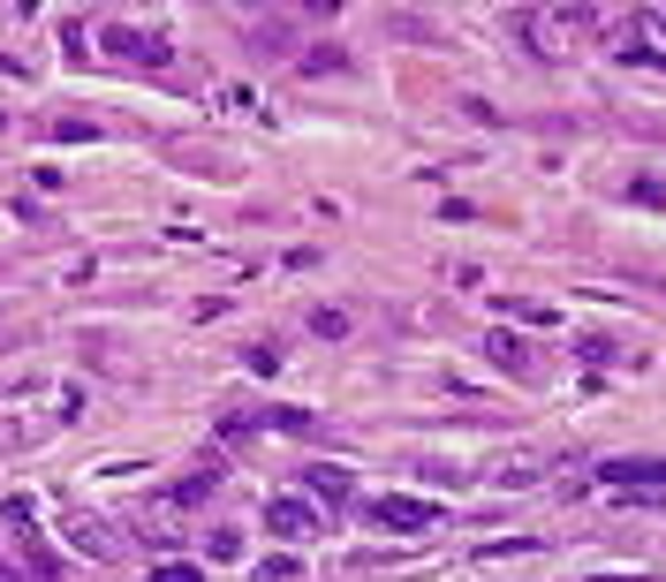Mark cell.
Listing matches in <instances>:
<instances>
[{"mask_svg": "<svg viewBox=\"0 0 666 582\" xmlns=\"http://www.w3.org/2000/svg\"><path fill=\"white\" fill-rule=\"evenodd\" d=\"M599 484H644V492H666V454H614V461H599Z\"/></svg>", "mask_w": 666, "mask_h": 582, "instance_id": "obj_4", "label": "cell"}, {"mask_svg": "<svg viewBox=\"0 0 666 582\" xmlns=\"http://www.w3.org/2000/svg\"><path fill=\"white\" fill-rule=\"evenodd\" d=\"M99 46H107L114 61H137V69H166V38H160V30H137V23H107V30H99Z\"/></svg>", "mask_w": 666, "mask_h": 582, "instance_id": "obj_2", "label": "cell"}, {"mask_svg": "<svg viewBox=\"0 0 666 582\" xmlns=\"http://www.w3.org/2000/svg\"><path fill=\"white\" fill-rule=\"evenodd\" d=\"M0 129H8V114H0Z\"/></svg>", "mask_w": 666, "mask_h": 582, "instance_id": "obj_21", "label": "cell"}, {"mask_svg": "<svg viewBox=\"0 0 666 582\" xmlns=\"http://www.w3.org/2000/svg\"><path fill=\"white\" fill-rule=\"evenodd\" d=\"M499 318H522V325H560L553 302H530V295H499Z\"/></svg>", "mask_w": 666, "mask_h": 582, "instance_id": "obj_10", "label": "cell"}, {"mask_svg": "<svg viewBox=\"0 0 666 582\" xmlns=\"http://www.w3.org/2000/svg\"><path fill=\"white\" fill-rule=\"evenodd\" d=\"M485 356H493L499 371H515V379H522V371H530V348H522V340H515V333H485Z\"/></svg>", "mask_w": 666, "mask_h": 582, "instance_id": "obj_9", "label": "cell"}, {"mask_svg": "<svg viewBox=\"0 0 666 582\" xmlns=\"http://www.w3.org/2000/svg\"><path fill=\"white\" fill-rule=\"evenodd\" d=\"M250 46L258 53H296V30L288 23H250Z\"/></svg>", "mask_w": 666, "mask_h": 582, "instance_id": "obj_12", "label": "cell"}, {"mask_svg": "<svg viewBox=\"0 0 666 582\" xmlns=\"http://www.w3.org/2000/svg\"><path fill=\"white\" fill-rule=\"evenodd\" d=\"M220 438H243V432H258V409H220V424H212Z\"/></svg>", "mask_w": 666, "mask_h": 582, "instance_id": "obj_16", "label": "cell"}, {"mask_svg": "<svg viewBox=\"0 0 666 582\" xmlns=\"http://www.w3.org/2000/svg\"><path fill=\"white\" fill-rule=\"evenodd\" d=\"M311 333H319V340H341V333H348V310L319 302V310H311Z\"/></svg>", "mask_w": 666, "mask_h": 582, "instance_id": "obj_14", "label": "cell"}, {"mask_svg": "<svg viewBox=\"0 0 666 582\" xmlns=\"http://www.w3.org/2000/svg\"><path fill=\"white\" fill-rule=\"evenodd\" d=\"M53 137H61V145H91L99 122H76V114H69V122H53Z\"/></svg>", "mask_w": 666, "mask_h": 582, "instance_id": "obj_18", "label": "cell"}, {"mask_svg": "<svg viewBox=\"0 0 666 582\" xmlns=\"http://www.w3.org/2000/svg\"><path fill=\"white\" fill-rule=\"evenodd\" d=\"M0 582H23V575H15V560H0Z\"/></svg>", "mask_w": 666, "mask_h": 582, "instance_id": "obj_20", "label": "cell"}, {"mask_svg": "<svg viewBox=\"0 0 666 582\" xmlns=\"http://www.w3.org/2000/svg\"><path fill=\"white\" fill-rule=\"evenodd\" d=\"M599 23H606V8H515V38L538 61H568Z\"/></svg>", "mask_w": 666, "mask_h": 582, "instance_id": "obj_1", "label": "cell"}, {"mask_svg": "<svg viewBox=\"0 0 666 582\" xmlns=\"http://www.w3.org/2000/svg\"><path fill=\"white\" fill-rule=\"evenodd\" d=\"M266 530H273V537H319V507H304V499H266Z\"/></svg>", "mask_w": 666, "mask_h": 582, "instance_id": "obj_6", "label": "cell"}, {"mask_svg": "<svg viewBox=\"0 0 666 582\" xmlns=\"http://www.w3.org/2000/svg\"><path fill=\"white\" fill-rule=\"evenodd\" d=\"M576 356H583V363H614L621 348H614V333H583V340H576Z\"/></svg>", "mask_w": 666, "mask_h": 582, "instance_id": "obj_15", "label": "cell"}, {"mask_svg": "<svg viewBox=\"0 0 666 582\" xmlns=\"http://www.w3.org/2000/svg\"><path fill=\"white\" fill-rule=\"evenodd\" d=\"M371 522L379 530H432L440 522V499H371Z\"/></svg>", "mask_w": 666, "mask_h": 582, "instance_id": "obj_5", "label": "cell"}, {"mask_svg": "<svg viewBox=\"0 0 666 582\" xmlns=\"http://www.w3.org/2000/svg\"><path fill=\"white\" fill-rule=\"evenodd\" d=\"M258 432H288V438H311L319 417L311 409H258Z\"/></svg>", "mask_w": 666, "mask_h": 582, "instance_id": "obj_8", "label": "cell"}, {"mask_svg": "<svg viewBox=\"0 0 666 582\" xmlns=\"http://www.w3.org/2000/svg\"><path fill=\"white\" fill-rule=\"evenodd\" d=\"M8 522H15V537H23V560L38 568L46 582H69V568H61V553L38 537V522H30V499H8Z\"/></svg>", "mask_w": 666, "mask_h": 582, "instance_id": "obj_3", "label": "cell"}, {"mask_svg": "<svg viewBox=\"0 0 666 582\" xmlns=\"http://www.w3.org/2000/svg\"><path fill=\"white\" fill-rule=\"evenodd\" d=\"M152 582H205V568H189V560H152Z\"/></svg>", "mask_w": 666, "mask_h": 582, "instance_id": "obj_17", "label": "cell"}, {"mask_svg": "<svg viewBox=\"0 0 666 582\" xmlns=\"http://www.w3.org/2000/svg\"><path fill=\"white\" fill-rule=\"evenodd\" d=\"M659 23H666V8H659Z\"/></svg>", "mask_w": 666, "mask_h": 582, "instance_id": "obj_22", "label": "cell"}, {"mask_svg": "<svg viewBox=\"0 0 666 582\" xmlns=\"http://www.w3.org/2000/svg\"><path fill=\"white\" fill-rule=\"evenodd\" d=\"M69 537H76L91 560H107V553H114V530H107V522H91V515H76V522H69Z\"/></svg>", "mask_w": 666, "mask_h": 582, "instance_id": "obj_11", "label": "cell"}, {"mask_svg": "<svg viewBox=\"0 0 666 582\" xmlns=\"http://www.w3.org/2000/svg\"><path fill=\"white\" fill-rule=\"evenodd\" d=\"M205 492H212V476H182L174 484V507H205Z\"/></svg>", "mask_w": 666, "mask_h": 582, "instance_id": "obj_19", "label": "cell"}, {"mask_svg": "<svg viewBox=\"0 0 666 582\" xmlns=\"http://www.w3.org/2000/svg\"><path fill=\"white\" fill-rule=\"evenodd\" d=\"M348 69V53L341 46H319V53H304V76H341Z\"/></svg>", "mask_w": 666, "mask_h": 582, "instance_id": "obj_13", "label": "cell"}, {"mask_svg": "<svg viewBox=\"0 0 666 582\" xmlns=\"http://www.w3.org/2000/svg\"><path fill=\"white\" fill-rule=\"evenodd\" d=\"M304 492H319V499H348V492H356V476H348V469H333V461H311V469H304Z\"/></svg>", "mask_w": 666, "mask_h": 582, "instance_id": "obj_7", "label": "cell"}]
</instances>
